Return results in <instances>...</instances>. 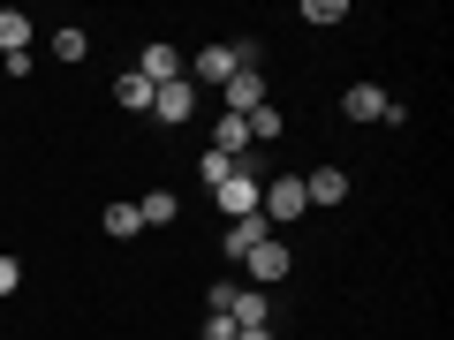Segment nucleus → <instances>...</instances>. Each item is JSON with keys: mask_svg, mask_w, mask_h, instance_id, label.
I'll use <instances>...</instances> for the list:
<instances>
[{"mask_svg": "<svg viewBox=\"0 0 454 340\" xmlns=\"http://www.w3.org/2000/svg\"><path fill=\"white\" fill-rule=\"evenodd\" d=\"M258 212H265V227H288V220H303V174H273V182H265V189H258Z\"/></svg>", "mask_w": 454, "mask_h": 340, "instance_id": "f257e3e1", "label": "nucleus"}, {"mask_svg": "<svg viewBox=\"0 0 454 340\" xmlns=\"http://www.w3.org/2000/svg\"><path fill=\"white\" fill-rule=\"evenodd\" d=\"M243 273H250V288H280V280L295 273V258H288V243H280V235H265V243L243 258Z\"/></svg>", "mask_w": 454, "mask_h": 340, "instance_id": "f03ea898", "label": "nucleus"}, {"mask_svg": "<svg viewBox=\"0 0 454 340\" xmlns=\"http://www.w3.org/2000/svg\"><path fill=\"white\" fill-rule=\"evenodd\" d=\"M220 318H235V333H258V325H273V295L250 288V280H235V295H227Z\"/></svg>", "mask_w": 454, "mask_h": 340, "instance_id": "7ed1b4c3", "label": "nucleus"}, {"mask_svg": "<svg viewBox=\"0 0 454 340\" xmlns=\"http://www.w3.org/2000/svg\"><path fill=\"white\" fill-rule=\"evenodd\" d=\"M190 113H197V83H190V76H175V83H160V91H152V121L182 129Z\"/></svg>", "mask_w": 454, "mask_h": 340, "instance_id": "20e7f679", "label": "nucleus"}, {"mask_svg": "<svg viewBox=\"0 0 454 340\" xmlns=\"http://www.w3.org/2000/svg\"><path fill=\"white\" fill-rule=\"evenodd\" d=\"M340 113H348V121H387L394 91H387V83H348V91H340Z\"/></svg>", "mask_w": 454, "mask_h": 340, "instance_id": "39448f33", "label": "nucleus"}, {"mask_svg": "<svg viewBox=\"0 0 454 340\" xmlns=\"http://www.w3.org/2000/svg\"><path fill=\"white\" fill-rule=\"evenodd\" d=\"M258 106H265V76L258 68H235L220 83V113H258Z\"/></svg>", "mask_w": 454, "mask_h": 340, "instance_id": "423d86ee", "label": "nucleus"}, {"mask_svg": "<svg viewBox=\"0 0 454 340\" xmlns=\"http://www.w3.org/2000/svg\"><path fill=\"white\" fill-rule=\"evenodd\" d=\"M220 212L227 220H258V174H250V166H235V174L220 182Z\"/></svg>", "mask_w": 454, "mask_h": 340, "instance_id": "0eeeda50", "label": "nucleus"}, {"mask_svg": "<svg viewBox=\"0 0 454 340\" xmlns=\"http://www.w3.org/2000/svg\"><path fill=\"white\" fill-rule=\"evenodd\" d=\"M137 76H145V83H175V76H190V61H182V46L152 38V46H145V61H137Z\"/></svg>", "mask_w": 454, "mask_h": 340, "instance_id": "6e6552de", "label": "nucleus"}, {"mask_svg": "<svg viewBox=\"0 0 454 340\" xmlns=\"http://www.w3.org/2000/svg\"><path fill=\"white\" fill-rule=\"evenodd\" d=\"M303 205H348V166H318V174H303Z\"/></svg>", "mask_w": 454, "mask_h": 340, "instance_id": "1a4fd4ad", "label": "nucleus"}, {"mask_svg": "<svg viewBox=\"0 0 454 340\" xmlns=\"http://www.w3.org/2000/svg\"><path fill=\"white\" fill-rule=\"evenodd\" d=\"M31 38H38V23L23 16V8H0V61H16V53H31Z\"/></svg>", "mask_w": 454, "mask_h": 340, "instance_id": "9d476101", "label": "nucleus"}, {"mask_svg": "<svg viewBox=\"0 0 454 340\" xmlns=\"http://www.w3.org/2000/svg\"><path fill=\"white\" fill-rule=\"evenodd\" d=\"M265 235H273V227H265V212H258V220H227V243H220V250H227V265H243L250 250L265 243Z\"/></svg>", "mask_w": 454, "mask_h": 340, "instance_id": "9b49d317", "label": "nucleus"}, {"mask_svg": "<svg viewBox=\"0 0 454 340\" xmlns=\"http://www.w3.org/2000/svg\"><path fill=\"white\" fill-rule=\"evenodd\" d=\"M212 151H227V159H243V151H250V121H243V113H220V121H212Z\"/></svg>", "mask_w": 454, "mask_h": 340, "instance_id": "f8f14e48", "label": "nucleus"}, {"mask_svg": "<svg viewBox=\"0 0 454 340\" xmlns=\"http://www.w3.org/2000/svg\"><path fill=\"white\" fill-rule=\"evenodd\" d=\"M152 91H160V83H145L137 68H121V76H114V106H129V113H152Z\"/></svg>", "mask_w": 454, "mask_h": 340, "instance_id": "ddd939ff", "label": "nucleus"}, {"mask_svg": "<svg viewBox=\"0 0 454 340\" xmlns=\"http://www.w3.org/2000/svg\"><path fill=\"white\" fill-rule=\"evenodd\" d=\"M83 53H91V31H83V23H61V31H53V61L83 68Z\"/></svg>", "mask_w": 454, "mask_h": 340, "instance_id": "4468645a", "label": "nucleus"}, {"mask_svg": "<svg viewBox=\"0 0 454 340\" xmlns=\"http://www.w3.org/2000/svg\"><path fill=\"white\" fill-rule=\"evenodd\" d=\"M137 220H145V227H175V220H182V197H175V189L137 197Z\"/></svg>", "mask_w": 454, "mask_h": 340, "instance_id": "2eb2a0df", "label": "nucleus"}, {"mask_svg": "<svg viewBox=\"0 0 454 340\" xmlns=\"http://www.w3.org/2000/svg\"><path fill=\"white\" fill-rule=\"evenodd\" d=\"M243 121H250V144H280V136H288V113H280L273 98H265L258 113H243Z\"/></svg>", "mask_w": 454, "mask_h": 340, "instance_id": "dca6fc26", "label": "nucleus"}, {"mask_svg": "<svg viewBox=\"0 0 454 340\" xmlns=\"http://www.w3.org/2000/svg\"><path fill=\"white\" fill-rule=\"evenodd\" d=\"M227 76H235V46H205V53H197V76L190 83H227Z\"/></svg>", "mask_w": 454, "mask_h": 340, "instance_id": "f3484780", "label": "nucleus"}, {"mask_svg": "<svg viewBox=\"0 0 454 340\" xmlns=\"http://www.w3.org/2000/svg\"><path fill=\"white\" fill-rule=\"evenodd\" d=\"M98 227H106L114 243H129V235H137L145 220H137V205H106V220H98Z\"/></svg>", "mask_w": 454, "mask_h": 340, "instance_id": "a211bd4d", "label": "nucleus"}, {"mask_svg": "<svg viewBox=\"0 0 454 340\" xmlns=\"http://www.w3.org/2000/svg\"><path fill=\"white\" fill-rule=\"evenodd\" d=\"M303 23H348V0H303Z\"/></svg>", "mask_w": 454, "mask_h": 340, "instance_id": "6ab92c4d", "label": "nucleus"}, {"mask_svg": "<svg viewBox=\"0 0 454 340\" xmlns=\"http://www.w3.org/2000/svg\"><path fill=\"white\" fill-rule=\"evenodd\" d=\"M235 166H243V159H227V151H205V159H197V174H205V182H212V189H220V182H227V174H235Z\"/></svg>", "mask_w": 454, "mask_h": 340, "instance_id": "aec40b11", "label": "nucleus"}, {"mask_svg": "<svg viewBox=\"0 0 454 340\" xmlns=\"http://www.w3.org/2000/svg\"><path fill=\"white\" fill-rule=\"evenodd\" d=\"M197 340H235V318H220V310H205V325H197Z\"/></svg>", "mask_w": 454, "mask_h": 340, "instance_id": "412c9836", "label": "nucleus"}, {"mask_svg": "<svg viewBox=\"0 0 454 340\" xmlns=\"http://www.w3.org/2000/svg\"><path fill=\"white\" fill-rule=\"evenodd\" d=\"M16 288H23V265L8 258V250H0V295H16Z\"/></svg>", "mask_w": 454, "mask_h": 340, "instance_id": "4be33fe9", "label": "nucleus"}, {"mask_svg": "<svg viewBox=\"0 0 454 340\" xmlns=\"http://www.w3.org/2000/svg\"><path fill=\"white\" fill-rule=\"evenodd\" d=\"M235 340H273V325H258V333H235Z\"/></svg>", "mask_w": 454, "mask_h": 340, "instance_id": "5701e85b", "label": "nucleus"}]
</instances>
